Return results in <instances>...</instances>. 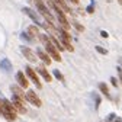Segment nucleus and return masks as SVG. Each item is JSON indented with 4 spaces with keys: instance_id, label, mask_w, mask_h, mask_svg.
<instances>
[{
    "instance_id": "19",
    "label": "nucleus",
    "mask_w": 122,
    "mask_h": 122,
    "mask_svg": "<svg viewBox=\"0 0 122 122\" xmlns=\"http://www.w3.org/2000/svg\"><path fill=\"white\" fill-rule=\"evenodd\" d=\"M54 76L58 79V80H61V81H64V77H63V74H61L58 70H54Z\"/></svg>"
},
{
    "instance_id": "8",
    "label": "nucleus",
    "mask_w": 122,
    "mask_h": 122,
    "mask_svg": "<svg viewBox=\"0 0 122 122\" xmlns=\"http://www.w3.org/2000/svg\"><path fill=\"white\" fill-rule=\"evenodd\" d=\"M20 51H22L23 57H25L26 60H29L30 63H34V61H36V55L34 54V51L30 50V48H28V47H20Z\"/></svg>"
},
{
    "instance_id": "9",
    "label": "nucleus",
    "mask_w": 122,
    "mask_h": 122,
    "mask_svg": "<svg viewBox=\"0 0 122 122\" xmlns=\"http://www.w3.org/2000/svg\"><path fill=\"white\" fill-rule=\"evenodd\" d=\"M10 89H12V93L15 95V96H18L19 99H22L23 102H26V95H25V92L20 89V86H16V84H12L10 86Z\"/></svg>"
},
{
    "instance_id": "13",
    "label": "nucleus",
    "mask_w": 122,
    "mask_h": 122,
    "mask_svg": "<svg viewBox=\"0 0 122 122\" xmlns=\"http://www.w3.org/2000/svg\"><path fill=\"white\" fill-rule=\"evenodd\" d=\"M22 10H23V13H26V15H28V16L32 19V20H35L36 23H39V18H38V15H36L34 10H30V9H28V7H23Z\"/></svg>"
},
{
    "instance_id": "2",
    "label": "nucleus",
    "mask_w": 122,
    "mask_h": 122,
    "mask_svg": "<svg viewBox=\"0 0 122 122\" xmlns=\"http://www.w3.org/2000/svg\"><path fill=\"white\" fill-rule=\"evenodd\" d=\"M39 39L44 42V45H45V50H47L48 55H50L51 58H54L55 61H61V55H60L58 50H57V48L54 47V45H52V42H51V38H50V36H47V35H44V34H41Z\"/></svg>"
},
{
    "instance_id": "3",
    "label": "nucleus",
    "mask_w": 122,
    "mask_h": 122,
    "mask_svg": "<svg viewBox=\"0 0 122 122\" xmlns=\"http://www.w3.org/2000/svg\"><path fill=\"white\" fill-rule=\"evenodd\" d=\"M48 5L55 10V13H57V19H58V22L61 23V25H63L64 26V29H67V28H70V23H68V20H67V18H66V15H64V12L63 10H61L55 3H52L51 2V0H48Z\"/></svg>"
},
{
    "instance_id": "29",
    "label": "nucleus",
    "mask_w": 122,
    "mask_h": 122,
    "mask_svg": "<svg viewBox=\"0 0 122 122\" xmlns=\"http://www.w3.org/2000/svg\"><path fill=\"white\" fill-rule=\"evenodd\" d=\"M118 3H119V5H121V6H122V0H118Z\"/></svg>"
},
{
    "instance_id": "18",
    "label": "nucleus",
    "mask_w": 122,
    "mask_h": 122,
    "mask_svg": "<svg viewBox=\"0 0 122 122\" xmlns=\"http://www.w3.org/2000/svg\"><path fill=\"white\" fill-rule=\"evenodd\" d=\"M0 66H2V68H3V70H6V71H10V63H9V60H3Z\"/></svg>"
},
{
    "instance_id": "24",
    "label": "nucleus",
    "mask_w": 122,
    "mask_h": 122,
    "mask_svg": "<svg viewBox=\"0 0 122 122\" xmlns=\"http://www.w3.org/2000/svg\"><path fill=\"white\" fill-rule=\"evenodd\" d=\"M111 81H112V84H113L115 87L118 86V81H116V79H115V77H112V79H111Z\"/></svg>"
},
{
    "instance_id": "25",
    "label": "nucleus",
    "mask_w": 122,
    "mask_h": 122,
    "mask_svg": "<svg viewBox=\"0 0 122 122\" xmlns=\"http://www.w3.org/2000/svg\"><path fill=\"white\" fill-rule=\"evenodd\" d=\"M100 35H102L103 38H108V32H105V30H102V32H100Z\"/></svg>"
},
{
    "instance_id": "6",
    "label": "nucleus",
    "mask_w": 122,
    "mask_h": 122,
    "mask_svg": "<svg viewBox=\"0 0 122 122\" xmlns=\"http://www.w3.org/2000/svg\"><path fill=\"white\" fill-rule=\"evenodd\" d=\"M26 100H28V102H30V103H32L34 106H38V108H39V106L42 105L41 99H39V97L35 95V92H32V90H29L28 93H26Z\"/></svg>"
},
{
    "instance_id": "28",
    "label": "nucleus",
    "mask_w": 122,
    "mask_h": 122,
    "mask_svg": "<svg viewBox=\"0 0 122 122\" xmlns=\"http://www.w3.org/2000/svg\"><path fill=\"white\" fill-rule=\"evenodd\" d=\"M71 2H73V3H76V5H77V3H79V0H71Z\"/></svg>"
},
{
    "instance_id": "12",
    "label": "nucleus",
    "mask_w": 122,
    "mask_h": 122,
    "mask_svg": "<svg viewBox=\"0 0 122 122\" xmlns=\"http://www.w3.org/2000/svg\"><path fill=\"white\" fill-rule=\"evenodd\" d=\"M38 73H39V74H41V76H42V77H44L45 80H47L48 83H50V81L52 80V77H51V74H50V73L47 71V68H45L44 66H39V67H38Z\"/></svg>"
},
{
    "instance_id": "17",
    "label": "nucleus",
    "mask_w": 122,
    "mask_h": 122,
    "mask_svg": "<svg viewBox=\"0 0 122 122\" xmlns=\"http://www.w3.org/2000/svg\"><path fill=\"white\" fill-rule=\"evenodd\" d=\"M99 89H100V92L103 95L109 96V89H108V86H106V83H99Z\"/></svg>"
},
{
    "instance_id": "26",
    "label": "nucleus",
    "mask_w": 122,
    "mask_h": 122,
    "mask_svg": "<svg viewBox=\"0 0 122 122\" xmlns=\"http://www.w3.org/2000/svg\"><path fill=\"white\" fill-rule=\"evenodd\" d=\"M87 12H89V13H93V5H92V6H89V9H87Z\"/></svg>"
},
{
    "instance_id": "21",
    "label": "nucleus",
    "mask_w": 122,
    "mask_h": 122,
    "mask_svg": "<svg viewBox=\"0 0 122 122\" xmlns=\"http://www.w3.org/2000/svg\"><path fill=\"white\" fill-rule=\"evenodd\" d=\"M73 25L76 26V29H77V30H80V32H83V30H84V28H83L80 23H77V22H73Z\"/></svg>"
},
{
    "instance_id": "30",
    "label": "nucleus",
    "mask_w": 122,
    "mask_h": 122,
    "mask_svg": "<svg viewBox=\"0 0 122 122\" xmlns=\"http://www.w3.org/2000/svg\"><path fill=\"white\" fill-rule=\"evenodd\" d=\"M119 61H121V64H122V58H121V60H119Z\"/></svg>"
},
{
    "instance_id": "7",
    "label": "nucleus",
    "mask_w": 122,
    "mask_h": 122,
    "mask_svg": "<svg viewBox=\"0 0 122 122\" xmlns=\"http://www.w3.org/2000/svg\"><path fill=\"white\" fill-rule=\"evenodd\" d=\"M26 74H28V77H29L30 80H32V81L36 84V87H38V89H41V87H42V84H41V81H39V77H38L36 73H35L32 68H30V67H26Z\"/></svg>"
},
{
    "instance_id": "14",
    "label": "nucleus",
    "mask_w": 122,
    "mask_h": 122,
    "mask_svg": "<svg viewBox=\"0 0 122 122\" xmlns=\"http://www.w3.org/2000/svg\"><path fill=\"white\" fill-rule=\"evenodd\" d=\"M54 2H55V5L58 7H61V10H63V12H70V7L67 6L66 0H54Z\"/></svg>"
},
{
    "instance_id": "22",
    "label": "nucleus",
    "mask_w": 122,
    "mask_h": 122,
    "mask_svg": "<svg viewBox=\"0 0 122 122\" xmlns=\"http://www.w3.org/2000/svg\"><path fill=\"white\" fill-rule=\"evenodd\" d=\"M116 119V116H115V113H111L108 118H106V121H108V122H111V121H115Z\"/></svg>"
},
{
    "instance_id": "16",
    "label": "nucleus",
    "mask_w": 122,
    "mask_h": 122,
    "mask_svg": "<svg viewBox=\"0 0 122 122\" xmlns=\"http://www.w3.org/2000/svg\"><path fill=\"white\" fill-rule=\"evenodd\" d=\"M29 35L30 36H41V34H39V29L36 28V26H29Z\"/></svg>"
},
{
    "instance_id": "23",
    "label": "nucleus",
    "mask_w": 122,
    "mask_h": 122,
    "mask_svg": "<svg viewBox=\"0 0 122 122\" xmlns=\"http://www.w3.org/2000/svg\"><path fill=\"white\" fill-rule=\"evenodd\" d=\"M118 73H119V80H121V83H122V68H121V67L118 68Z\"/></svg>"
},
{
    "instance_id": "15",
    "label": "nucleus",
    "mask_w": 122,
    "mask_h": 122,
    "mask_svg": "<svg viewBox=\"0 0 122 122\" xmlns=\"http://www.w3.org/2000/svg\"><path fill=\"white\" fill-rule=\"evenodd\" d=\"M61 38V36H60ZM61 45H63L64 48H67L68 51H74V48H73V45H71V41H68V39H64V38H61Z\"/></svg>"
},
{
    "instance_id": "5",
    "label": "nucleus",
    "mask_w": 122,
    "mask_h": 122,
    "mask_svg": "<svg viewBox=\"0 0 122 122\" xmlns=\"http://www.w3.org/2000/svg\"><path fill=\"white\" fill-rule=\"evenodd\" d=\"M12 105L15 106V109H16L19 113H26V108H25V102L22 99H19L18 96H15L12 97Z\"/></svg>"
},
{
    "instance_id": "27",
    "label": "nucleus",
    "mask_w": 122,
    "mask_h": 122,
    "mask_svg": "<svg viewBox=\"0 0 122 122\" xmlns=\"http://www.w3.org/2000/svg\"><path fill=\"white\" fill-rule=\"evenodd\" d=\"M113 122H122V119H121V118H116V119H115Z\"/></svg>"
},
{
    "instance_id": "11",
    "label": "nucleus",
    "mask_w": 122,
    "mask_h": 122,
    "mask_svg": "<svg viewBox=\"0 0 122 122\" xmlns=\"http://www.w3.org/2000/svg\"><path fill=\"white\" fill-rule=\"evenodd\" d=\"M36 54H38V57H39L47 66L51 64V57L48 55V52H45V51H42V50H36Z\"/></svg>"
},
{
    "instance_id": "1",
    "label": "nucleus",
    "mask_w": 122,
    "mask_h": 122,
    "mask_svg": "<svg viewBox=\"0 0 122 122\" xmlns=\"http://www.w3.org/2000/svg\"><path fill=\"white\" fill-rule=\"evenodd\" d=\"M0 113H2L9 122H13L16 119V109H15V106L6 99L0 100Z\"/></svg>"
},
{
    "instance_id": "20",
    "label": "nucleus",
    "mask_w": 122,
    "mask_h": 122,
    "mask_svg": "<svg viewBox=\"0 0 122 122\" xmlns=\"http://www.w3.org/2000/svg\"><path fill=\"white\" fill-rule=\"evenodd\" d=\"M96 51H97V52H100V54H103V55L108 54V51H106L105 48H102V47H99V45H96Z\"/></svg>"
},
{
    "instance_id": "10",
    "label": "nucleus",
    "mask_w": 122,
    "mask_h": 122,
    "mask_svg": "<svg viewBox=\"0 0 122 122\" xmlns=\"http://www.w3.org/2000/svg\"><path fill=\"white\" fill-rule=\"evenodd\" d=\"M16 80H18V83H19V86H20V87L28 89L29 81H28V79L25 77V74H23L22 71H18V74H16Z\"/></svg>"
},
{
    "instance_id": "4",
    "label": "nucleus",
    "mask_w": 122,
    "mask_h": 122,
    "mask_svg": "<svg viewBox=\"0 0 122 122\" xmlns=\"http://www.w3.org/2000/svg\"><path fill=\"white\" fill-rule=\"evenodd\" d=\"M34 3L36 5V9H38V12L42 15V16H44L45 19H47V22H48V23H52L54 18H52V15L50 13L48 7L44 5V2H42V0H34Z\"/></svg>"
}]
</instances>
